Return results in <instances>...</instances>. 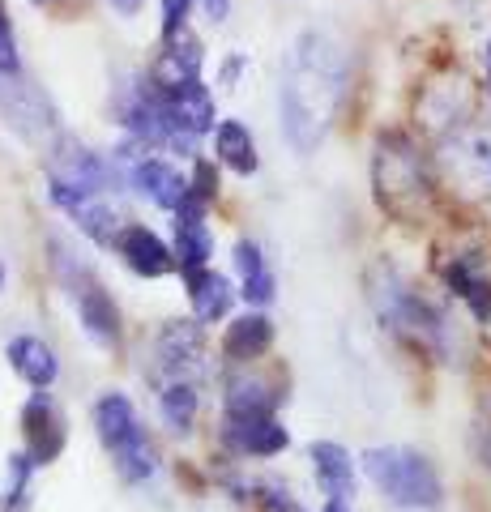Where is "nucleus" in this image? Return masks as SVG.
<instances>
[{
  "label": "nucleus",
  "mask_w": 491,
  "mask_h": 512,
  "mask_svg": "<svg viewBox=\"0 0 491 512\" xmlns=\"http://www.w3.org/2000/svg\"><path fill=\"white\" fill-rule=\"evenodd\" d=\"M342 94V56L325 35H304L295 43L291 73L282 86V128L295 150H316L334 120Z\"/></svg>",
  "instance_id": "1"
},
{
  "label": "nucleus",
  "mask_w": 491,
  "mask_h": 512,
  "mask_svg": "<svg viewBox=\"0 0 491 512\" xmlns=\"http://www.w3.org/2000/svg\"><path fill=\"white\" fill-rule=\"evenodd\" d=\"M372 184H376V201L385 205L393 218H406V222L423 218L427 201H432V180H427V171H423V158L402 133L380 137L376 163H372Z\"/></svg>",
  "instance_id": "2"
},
{
  "label": "nucleus",
  "mask_w": 491,
  "mask_h": 512,
  "mask_svg": "<svg viewBox=\"0 0 491 512\" xmlns=\"http://www.w3.org/2000/svg\"><path fill=\"white\" fill-rule=\"evenodd\" d=\"M363 470L380 487V495L398 508H436L445 500L436 466L423 453H415V448H393V444L368 448L363 453Z\"/></svg>",
  "instance_id": "3"
},
{
  "label": "nucleus",
  "mask_w": 491,
  "mask_h": 512,
  "mask_svg": "<svg viewBox=\"0 0 491 512\" xmlns=\"http://www.w3.org/2000/svg\"><path fill=\"white\" fill-rule=\"evenodd\" d=\"M205 359V338L197 320H171L158 333V367L167 372V380H197Z\"/></svg>",
  "instance_id": "4"
},
{
  "label": "nucleus",
  "mask_w": 491,
  "mask_h": 512,
  "mask_svg": "<svg viewBox=\"0 0 491 512\" xmlns=\"http://www.w3.org/2000/svg\"><path fill=\"white\" fill-rule=\"evenodd\" d=\"M120 256H124V265L133 269V274H141V278H163V274H171L180 261H176V248L171 244H163L154 231H146V227H124L120 231Z\"/></svg>",
  "instance_id": "5"
},
{
  "label": "nucleus",
  "mask_w": 491,
  "mask_h": 512,
  "mask_svg": "<svg viewBox=\"0 0 491 512\" xmlns=\"http://www.w3.org/2000/svg\"><path fill=\"white\" fill-rule=\"evenodd\" d=\"M22 423H26V448L35 461H52L60 448H65V419L56 414L52 397L35 393L22 410Z\"/></svg>",
  "instance_id": "6"
},
{
  "label": "nucleus",
  "mask_w": 491,
  "mask_h": 512,
  "mask_svg": "<svg viewBox=\"0 0 491 512\" xmlns=\"http://www.w3.org/2000/svg\"><path fill=\"white\" fill-rule=\"evenodd\" d=\"M227 440L252 457H274L287 448V427L274 414H227Z\"/></svg>",
  "instance_id": "7"
},
{
  "label": "nucleus",
  "mask_w": 491,
  "mask_h": 512,
  "mask_svg": "<svg viewBox=\"0 0 491 512\" xmlns=\"http://www.w3.org/2000/svg\"><path fill=\"white\" fill-rule=\"evenodd\" d=\"M308 457H312V470H316V483H321L334 500H346V495L355 491V461L351 453H346L342 444L334 440H316L308 448Z\"/></svg>",
  "instance_id": "8"
},
{
  "label": "nucleus",
  "mask_w": 491,
  "mask_h": 512,
  "mask_svg": "<svg viewBox=\"0 0 491 512\" xmlns=\"http://www.w3.org/2000/svg\"><path fill=\"white\" fill-rule=\"evenodd\" d=\"M9 363H13V372H18L26 384H35V389H47L60 372L52 346L43 338H35V333H18V338L9 342Z\"/></svg>",
  "instance_id": "9"
},
{
  "label": "nucleus",
  "mask_w": 491,
  "mask_h": 512,
  "mask_svg": "<svg viewBox=\"0 0 491 512\" xmlns=\"http://www.w3.org/2000/svg\"><path fill=\"white\" fill-rule=\"evenodd\" d=\"M94 427H99V440L112 448V453L141 436L137 410H133V402H129L124 393H107V397H99V406H94Z\"/></svg>",
  "instance_id": "10"
},
{
  "label": "nucleus",
  "mask_w": 491,
  "mask_h": 512,
  "mask_svg": "<svg viewBox=\"0 0 491 512\" xmlns=\"http://www.w3.org/2000/svg\"><path fill=\"white\" fill-rule=\"evenodd\" d=\"M133 184L146 192V197L158 205V210H180V201L188 197L184 175L171 167V163H163V158H146V163H137Z\"/></svg>",
  "instance_id": "11"
},
{
  "label": "nucleus",
  "mask_w": 491,
  "mask_h": 512,
  "mask_svg": "<svg viewBox=\"0 0 491 512\" xmlns=\"http://www.w3.org/2000/svg\"><path fill=\"white\" fill-rule=\"evenodd\" d=\"M188 278V299H193V312L197 320H205V325H218L227 312H231V282L223 274H214V269H193Z\"/></svg>",
  "instance_id": "12"
},
{
  "label": "nucleus",
  "mask_w": 491,
  "mask_h": 512,
  "mask_svg": "<svg viewBox=\"0 0 491 512\" xmlns=\"http://www.w3.org/2000/svg\"><path fill=\"white\" fill-rule=\"evenodd\" d=\"M77 312H82V325L94 342L112 346L120 338V308L112 303V295L103 291L99 282H86L82 295H77Z\"/></svg>",
  "instance_id": "13"
},
{
  "label": "nucleus",
  "mask_w": 491,
  "mask_h": 512,
  "mask_svg": "<svg viewBox=\"0 0 491 512\" xmlns=\"http://www.w3.org/2000/svg\"><path fill=\"white\" fill-rule=\"evenodd\" d=\"M235 269H240V282H244V299L265 308V303L274 299V274H269L265 252L252 244V239H240V244H235Z\"/></svg>",
  "instance_id": "14"
},
{
  "label": "nucleus",
  "mask_w": 491,
  "mask_h": 512,
  "mask_svg": "<svg viewBox=\"0 0 491 512\" xmlns=\"http://www.w3.org/2000/svg\"><path fill=\"white\" fill-rule=\"evenodd\" d=\"M269 342H274V325H269V316H261V312L231 320V329H227V355L240 363H252L257 355H265Z\"/></svg>",
  "instance_id": "15"
},
{
  "label": "nucleus",
  "mask_w": 491,
  "mask_h": 512,
  "mask_svg": "<svg viewBox=\"0 0 491 512\" xmlns=\"http://www.w3.org/2000/svg\"><path fill=\"white\" fill-rule=\"evenodd\" d=\"M214 150L223 158V167H231L235 175L257 171V146H252V133L240 120H223L214 128Z\"/></svg>",
  "instance_id": "16"
},
{
  "label": "nucleus",
  "mask_w": 491,
  "mask_h": 512,
  "mask_svg": "<svg viewBox=\"0 0 491 512\" xmlns=\"http://www.w3.org/2000/svg\"><path fill=\"white\" fill-rule=\"evenodd\" d=\"M158 406H163L167 423L176 431H188L201 410V384L197 380H167L163 393H158Z\"/></svg>",
  "instance_id": "17"
},
{
  "label": "nucleus",
  "mask_w": 491,
  "mask_h": 512,
  "mask_svg": "<svg viewBox=\"0 0 491 512\" xmlns=\"http://www.w3.org/2000/svg\"><path fill=\"white\" fill-rule=\"evenodd\" d=\"M227 414H274V397H269L265 380L257 376H235L227 384Z\"/></svg>",
  "instance_id": "18"
},
{
  "label": "nucleus",
  "mask_w": 491,
  "mask_h": 512,
  "mask_svg": "<svg viewBox=\"0 0 491 512\" xmlns=\"http://www.w3.org/2000/svg\"><path fill=\"white\" fill-rule=\"evenodd\" d=\"M171 248H176V261H180L184 274H193V269H205V261H210L214 239H210V231H205V222H197V227H180Z\"/></svg>",
  "instance_id": "19"
},
{
  "label": "nucleus",
  "mask_w": 491,
  "mask_h": 512,
  "mask_svg": "<svg viewBox=\"0 0 491 512\" xmlns=\"http://www.w3.org/2000/svg\"><path fill=\"white\" fill-rule=\"evenodd\" d=\"M116 470H120V478H129V483H141V478H150L154 474V448H150V440H146V431H141L137 440H129L124 448H116Z\"/></svg>",
  "instance_id": "20"
},
{
  "label": "nucleus",
  "mask_w": 491,
  "mask_h": 512,
  "mask_svg": "<svg viewBox=\"0 0 491 512\" xmlns=\"http://www.w3.org/2000/svg\"><path fill=\"white\" fill-rule=\"evenodd\" d=\"M30 461H35L30 453L9 461V478H5V487H0V504H5L9 512L22 508V495H26V483H30Z\"/></svg>",
  "instance_id": "21"
},
{
  "label": "nucleus",
  "mask_w": 491,
  "mask_h": 512,
  "mask_svg": "<svg viewBox=\"0 0 491 512\" xmlns=\"http://www.w3.org/2000/svg\"><path fill=\"white\" fill-rule=\"evenodd\" d=\"M22 69V56H18V39L9 30V18H5V5H0V73H18Z\"/></svg>",
  "instance_id": "22"
},
{
  "label": "nucleus",
  "mask_w": 491,
  "mask_h": 512,
  "mask_svg": "<svg viewBox=\"0 0 491 512\" xmlns=\"http://www.w3.org/2000/svg\"><path fill=\"white\" fill-rule=\"evenodd\" d=\"M188 9H193V0H163V39H171V35H180L184 30V22H188Z\"/></svg>",
  "instance_id": "23"
},
{
  "label": "nucleus",
  "mask_w": 491,
  "mask_h": 512,
  "mask_svg": "<svg viewBox=\"0 0 491 512\" xmlns=\"http://www.w3.org/2000/svg\"><path fill=\"white\" fill-rule=\"evenodd\" d=\"M466 299H470V312H474V316H479V320H491V282H479Z\"/></svg>",
  "instance_id": "24"
},
{
  "label": "nucleus",
  "mask_w": 491,
  "mask_h": 512,
  "mask_svg": "<svg viewBox=\"0 0 491 512\" xmlns=\"http://www.w3.org/2000/svg\"><path fill=\"white\" fill-rule=\"evenodd\" d=\"M193 192H197V197L201 201H214V167L210 163H197V175H193Z\"/></svg>",
  "instance_id": "25"
},
{
  "label": "nucleus",
  "mask_w": 491,
  "mask_h": 512,
  "mask_svg": "<svg viewBox=\"0 0 491 512\" xmlns=\"http://www.w3.org/2000/svg\"><path fill=\"white\" fill-rule=\"evenodd\" d=\"M112 9H116V13H137L141 0H112Z\"/></svg>",
  "instance_id": "26"
},
{
  "label": "nucleus",
  "mask_w": 491,
  "mask_h": 512,
  "mask_svg": "<svg viewBox=\"0 0 491 512\" xmlns=\"http://www.w3.org/2000/svg\"><path fill=\"white\" fill-rule=\"evenodd\" d=\"M325 512H346V504H342V500H329V504H325Z\"/></svg>",
  "instance_id": "27"
},
{
  "label": "nucleus",
  "mask_w": 491,
  "mask_h": 512,
  "mask_svg": "<svg viewBox=\"0 0 491 512\" xmlns=\"http://www.w3.org/2000/svg\"><path fill=\"white\" fill-rule=\"evenodd\" d=\"M274 512H299V508H295V504H291V500H282V504H278V508H274Z\"/></svg>",
  "instance_id": "28"
},
{
  "label": "nucleus",
  "mask_w": 491,
  "mask_h": 512,
  "mask_svg": "<svg viewBox=\"0 0 491 512\" xmlns=\"http://www.w3.org/2000/svg\"><path fill=\"white\" fill-rule=\"evenodd\" d=\"M0 291H5V265H0Z\"/></svg>",
  "instance_id": "29"
},
{
  "label": "nucleus",
  "mask_w": 491,
  "mask_h": 512,
  "mask_svg": "<svg viewBox=\"0 0 491 512\" xmlns=\"http://www.w3.org/2000/svg\"><path fill=\"white\" fill-rule=\"evenodd\" d=\"M487 69H491V43H487Z\"/></svg>",
  "instance_id": "30"
},
{
  "label": "nucleus",
  "mask_w": 491,
  "mask_h": 512,
  "mask_svg": "<svg viewBox=\"0 0 491 512\" xmlns=\"http://www.w3.org/2000/svg\"><path fill=\"white\" fill-rule=\"evenodd\" d=\"M487 461H491V436H487Z\"/></svg>",
  "instance_id": "31"
}]
</instances>
